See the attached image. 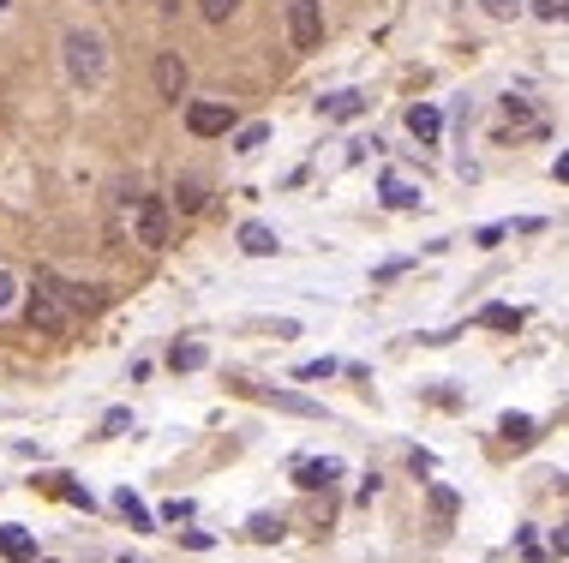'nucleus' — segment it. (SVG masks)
<instances>
[{"label": "nucleus", "instance_id": "nucleus-16", "mask_svg": "<svg viewBox=\"0 0 569 563\" xmlns=\"http://www.w3.org/2000/svg\"><path fill=\"white\" fill-rule=\"evenodd\" d=\"M336 480V462H300V486H324Z\"/></svg>", "mask_w": 569, "mask_h": 563}, {"label": "nucleus", "instance_id": "nucleus-27", "mask_svg": "<svg viewBox=\"0 0 569 563\" xmlns=\"http://www.w3.org/2000/svg\"><path fill=\"white\" fill-rule=\"evenodd\" d=\"M552 174H558V180H569V150L558 156V168H552Z\"/></svg>", "mask_w": 569, "mask_h": 563}, {"label": "nucleus", "instance_id": "nucleus-17", "mask_svg": "<svg viewBox=\"0 0 569 563\" xmlns=\"http://www.w3.org/2000/svg\"><path fill=\"white\" fill-rule=\"evenodd\" d=\"M198 12H204L210 24H228V18L240 12V0H198Z\"/></svg>", "mask_w": 569, "mask_h": 563}, {"label": "nucleus", "instance_id": "nucleus-3", "mask_svg": "<svg viewBox=\"0 0 569 563\" xmlns=\"http://www.w3.org/2000/svg\"><path fill=\"white\" fill-rule=\"evenodd\" d=\"M288 36H294V48H318L324 42V12H318V0H288Z\"/></svg>", "mask_w": 569, "mask_h": 563}, {"label": "nucleus", "instance_id": "nucleus-8", "mask_svg": "<svg viewBox=\"0 0 569 563\" xmlns=\"http://www.w3.org/2000/svg\"><path fill=\"white\" fill-rule=\"evenodd\" d=\"M438 126H444V114H438V108H426V102H420V108H408V132H414L420 144H432V138H438Z\"/></svg>", "mask_w": 569, "mask_h": 563}, {"label": "nucleus", "instance_id": "nucleus-18", "mask_svg": "<svg viewBox=\"0 0 569 563\" xmlns=\"http://www.w3.org/2000/svg\"><path fill=\"white\" fill-rule=\"evenodd\" d=\"M258 396H264V402H276V408H288V414H318L306 396H276V390H258Z\"/></svg>", "mask_w": 569, "mask_h": 563}, {"label": "nucleus", "instance_id": "nucleus-19", "mask_svg": "<svg viewBox=\"0 0 569 563\" xmlns=\"http://www.w3.org/2000/svg\"><path fill=\"white\" fill-rule=\"evenodd\" d=\"M504 438H510V444H528V438H534V420H528V414H510V420H504Z\"/></svg>", "mask_w": 569, "mask_h": 563}, {"label": "nucleus", "instance_id": "nucleus-13", "mask_svg": "<svg viewBox=\"0 0 569 563\" xmlns=\"http://www.w3.org/2000/svg\"><path fill=\"white\" fill-rule=\"evenodd\" d=\"M360 108H366V102H360L354 90H342V96H330V102H324V114H336V120H354Z\"/></svg>", "mask_w": 569, "mask_h": 563}, {"label": "nucleus", "instance_id": "nucleus-23", "mask_svg": "<svg viewBox=\"0 0 569 563\" xmlns=\"http://www.w3.org/2000/svg\"><path fill=\"white\" fill-rule=\"evenodd\" d=\"M258 144H264V126H246V132H240V144H234V150H258Z\"/></svg>", "mask_w": 569, "mask_h": 563}, {"label": "nucleus", "instance_id": "nucleus-1", "mask_svg": "<svg viewBox=\"0 0 569 563\" xmlns=\"http://www.w3.org/2000/svg\"><path fill=\"white\" fill-rule=\"evenodd\" d=\"M90 306H96V300H90L84 288H72V282H60V276H36V288H30V330L60 336V330H72V318L90 312Z\"/></svg>", "mask_w": 569, "mask_h": 563}, {"label": "nucleus", "instance_id": "nucleus-10", "mask_svg": "<svg viewBox=\"0 0 569 563\" xmlns=\"http://www.w3.org/2000/svg\"><path fill=\"white\" fill-rule=\"evenodd\" d=\"M204 360H210V354H204V342H174V354H168V366H174V372H198Z\"/></svg>", "mask_w": 569, "mask_h": 563}, {"label": "nucleus", "instance_id": "nucleus-28", "mask_svg": "<svg viewBox=\"0 0 569 563\" xmlns=\"http://www.w3.org/2000/svg\"><path fill=\"white\" fill-rule=\"evenodd\" d=\"M120 563H144V558H120Z\"/></svg>", "mask_w": 569, "mask_h": 563}, {"label": "nucleus", "instance_id": "nucleus-25", "mask_svg": "<svg viewBox=\"0 0 569 563\" xmlns=\"http://www.w3.org/2000/svg\"><path fill=\"white\" fill-rule=\"evenodd\" d=\"M486 6H492L498 18H510V12H516V0H486Z\"/></svg>", "mask_w": 569, "mask_h": 563}, {"label": "nucleus", "instance_id": "nucleus-7", "mask_svg": "<svg viewBox=\"0 0 569 563\" xmlns=\"http://www.w3.org/2000/svg\"><path fill=\"white\" fill-rule=\"evenodd\" d=\"M0 558L6 563H36V540L24 528H0Z\"/></svg>", "mask_w": 569, "mask_h": 563}, {"label": "nucleus", "instance_id": "nucleus-2", "mask_svg": "<svg viewBox=\"0 0 569 563\" xmlns=\"http://www.w3.org/2000/svg\"><path fill=\"white\" fill-rule=\"evenodd\" d=\"M60 60H66V78H72L78 90H96L102 72H108L102 36H90V30H66V36H60Z\"/></svg>", "mask_w": 569, "mask_h": 563}, {"label": "nucleus", "instance_id": "nucleus-24", "mask_svg": "<svg viewBox=\"0 0 569 563\" xmlns=\"http://www.w3.org/2000/svg\"><path fill=\"white\" fill-rule=\"evenodd\" d=\"M6 306H12V276L0 270V312H6Z\"/></svg>", "mask_w": 569, "mask_h": 563}, {"label": "nucleus", "instance_id": "nucleus-26", "mask_svg": "<svg viewBox=\"0 0 569 563\" xmlns=\"http://www.w3.org/2000/svg\"><path fill=\"white\" fill-rule=\"evenodd\" d=\"M552 546H558V552H569V516H564V528L552 534Z\"/></svg>", "mask_w": 569, "mask_h": 563}, {"label": "nucleus", "instance_id": "nucleus-11", "mask_svg": "<svg viewBox=\"0 0 569 563\" xmlns=\"http://www.w3.org/2000/svg\"><path fill=\"white\" fill-rule=\"evenodd\" d=\"M384 204H390V210H414V204H420V192H414L408 180H396V174H390V180H384Z\"/></svg>", "mask_w": 569, "mask_h": 563}, {"label": "nucleus", "instance_id": "nucleus-21", "mask_svg": "<svg viewBox=\"0 0 569 563\" xmlns=\"http://www.w3.org/2000/svg\"><path fill=\"white\" fill-rule=\"evenodd\" d=\"M276 534H282V528H276L270 516H252V540H276Z\"/></svg>", "mask_w": 569, "mask_h": 563}, {"label": "nucleus", "instance_id": "nucleus-9", "mask_svg": "<svg viewBox=\"0 0 569 563\" xmlns=\"http://www.w3.org/2000/svg\"><path fill=\"white\" fill-rule=\"evenodd\" d=\"M240 246H246L252 258H270V252H276V234H270L264 222H246V228H240Z\"/></svg>", "mask_w": 569, "mask_h": 563}, {"label": "nucleus", "instance_id": "nucleus-22", "mask_svg": "<svg viewBox=\"0 0 569 563\" xmlns=\"http://www.w3.org/2000/svg\"><path fill=\"white\" fill-rule=\"evenodd\" d=\"M534 12H540V18H569V0H540Z\"/></svg>", "mask_w": 569, "mask_h": 563}, {"label": "nucleus", "instance_id": "nucleus-15", "mask_svg": "<svg viewBox=\"0 0 569 563\" xmlns=\"http://www.w3.org/2000/svg\"><path fill=\"white\" fill-rule=\"evenodd\" d=\"M114 510H120V516H126L132 528H150V510H144V504H138L132 492H120V498H114Z\"/></svg>", "mask_w": 569, "mask_h": 563}, {"label": "nucleus", "instance_id": "nucleus-20", "mask_svg": "<svg viewBox=\"0 0 569 563\" xmlns=\"http://www.w3.org/2000/svg\"><path fill=\"white\" fill-rule=\"evenodd\" d=\"M48 492H60V498H66V504H84V510H90V492H84V486H72V480H66V474H60V480H54V486H48Z\"/></svg>", "mask_w": 569, "mask_h": 563}, {"label": "nucleus", "instance_id": "nucleus-12", "mask_svg": "<svg viewBox=\"0 0 569 563\" xmlns=\"http://www.w3.org/2000/svg\"><path fill=\"white\" fill-rule=\"evenodd\" d=\"M480 324H492V330H522V306H486Z\"/></svg>", "mask_w": 569, "mask_h": 563}, {"label": "nucleus", "instance_id": "nucleus-30", "mask_svg": "<svg viewBox=\"0 0 569 563\" xmlns=\"http://www.w3.org/2000/svg\"><path fill=\"white\" fill-rule=\"evenodd\" d=\"M0 12H6V0H0Z\"/></svg>", "mask_w": 569, "mask_h": 563}, {"label": "nucleus", "instance_id": "nucleus-14", "mask_svg": "<svg viewBox=\"0 0 569 563\" xmlns=\"http://www.w3.org/2000/svg\"><path fill=\"white\" fill-rule=\"evenodd\" d=\"M174 204H180V210H198V204H204V180H192V174H186V180L174 186Z\"/></svg>", "mask_w": 569, "mask_h": 563}, {"label": "nucleus", "instance_id": "nucleus-5", "mask_svg": "<svg viewBox=\"0 0 569 563\" xmlns=\"http://www.w3.org/2000/svg\"><path fill=\"white\" fill-rule=\"evenodd\" d=\"M132 222H138V240L144 246H168V210H162V198H138L132 204Z\"/></svg>", "mask_w": 569, "mask_h": 563}, {"label": "nucleus", "instance_id": "nucleus-29", "mask_svg": "<svg viewBox=\"0 0 569 563\" xmlns=\"http://www.w3.org/2000/svg\"><path fill=\"white\" fill-rule=\"evenodd\" d=\"M156 6H174V0H156Z\"/></svg>", "mask_w": 569, "mask_h": 563}, {"label": "nucleus", "instance_id": "nucleus-6", "mask_svg": "<svg viewBox=\"0 0 569 563\" xmlns=\"http://www.w3.org/2000/svg\"><path fill=\"white\" fill-rule=\"evenodd\" d=\"M156 90H162L168 102L186 96V60H180V54H162V60H156Z\"/></svg>", "mask_w": 569, "mask_h": 563}, {"label": "nucleus", "instance_id": "nucleus-4", "mask_svg": "<svg viewBox=\"0 0 569 563\" xmlns=\"http://www.w3.org/2000/svg\"><path fill=\"white\" fill-rule=\"evenodd\" d=\"M186 126H192L198 138H222V132L234 126V108H228V102H192V108H186Z\"/></svg>", "mask_w": 569, "mask_h": 563}]
</instances>
